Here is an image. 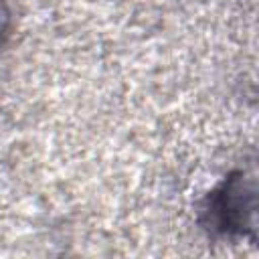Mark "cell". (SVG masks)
I'll list each match as a JSON object with an SVG mask.
<instances>
[{
  "label": "cell",
  "mask_w": 259,
  "mask_h": 259,
  "mask_svg": "<svg viewBox=\"0 0 259 259\" xmlns=\"http://www.w3.org/2000/svg\"><path fill=\"white\" fill-rule=\"evenodd\" d=\"M257 178L251 170H231L204 196L200 225L214 237L257 241Z\"/></svg>",
  "instance_id": "obj_1"
},
{
  "label": "cell",
  "mask_w": 259,
  "mask_h": 259,
  "mask_svg": "<svg viewBox=\"0 0 259 259\" xmlns=\"http://www.w3.org/2000/svg\"><path fill=\"white\" fill-rule=\"evenodd\" d=\"M12 28V10L6 0H0V47L6 42Z\"/></svg>",
  "instance_id": "obj_2"
}]
</instances>
